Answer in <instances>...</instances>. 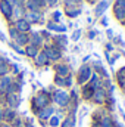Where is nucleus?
Here are the masks:
<instances>
[{
    "label": "nucleus",
    "instance_id": "obj_1",
    "mask_svg": "<svg viewBox=\"0 0 125 127\" xmlns=\"http://www.w3.org/2000/svg\"><path fill=\"white\" fill-rule=\"evenodd\" d=\"M56 102L61 103V105H65V103L68 102V95H66L65 92H58V93H56Z\"/></svg>",
    "mask_w": 125,
    "mask_h": 127
},
{
    "label": "nucleus",
    "instance_id": "obj_2",
    "mask_svg": "<svg viewBox=\"0 0 125 127\" xmlns=\"http://www.w3.org/2000/svg\"><path fill=\"white\" fill-rule=\"evenodd\" d=\"M0 6H1V12H3L4 15H6V16H10V13H12V12H10V4H9L7 1H1Z\"/></svg>",
    "mask_w": 125,
    "mask_h": 127
},
{
    "label": "nucleus",
    "instance_id": "obj_3",
    "mask_svg": "<svg viewBox=\"0 0 125 127\" xmlns=\"http://www.w3.org/2000/svg\"><path fill=\"white\" fill-rule=\"evenodd\" d=\"M90 77V69L87 68V66H84L83 69H81V75H80V81L83 83V81H85L87 78Z\"/></svg>",
    "mask_w": 125,
    "mask_h": 127
},
{
    "label": "nucleus",
    "instance_id": "obj_4",
    "mask_svg": "<svg viewBox=\"0 0 125 127\" xmlns=\"http://www.w3.org/2000/svg\"><path fill=\"white\" fill-rule=\"evenodd\" d=\"M7 102H9L10 106H18V103H19L18 95H9L7 96Z\"/></svg>",
    "mask_w": 125,
    "mask_h": 127
},
{
    "label": "nucleus",
    "instance_id": "obj_5",
    "mask_svg": "<svg viewBox=\"0 0 125 127\" xmlns=\"http://www.w3.org/2000/svg\"><path fill=\"white\" fill-rule=\"evenodd\" d=\"M46 55H49L52 59H58L59 56H61V53L56 50V49H47V52H46Z\"/></svg>",
    "mask_w": 125,
    "mask_h": 127
},
{
    "label": "nucleus",
    "instance_id": "obj_6",
    "mask_svg": "<svg viewBox=\"0 0 125 127\" xmlns=\"http://www.w3.org/2000/svg\"><path fill=\"white\" fill-rule=\"evenodd\" d=\"M106 7H107V1H102V3L96 7V15H102Z\"/></svg>",
    "mask_w": 125,
    "mask_h": 127
},
{
    "label": "nucleus",
    "instance_id": "obj_7",
    "mask_svg": "<svg viewBox=\"0 0 125 127\" xmlns=\"http://www.w3.org/2000/svg\"><path fill=\"white\" fill-rule=\"evenodd\" d=\"M16 27H18V28H19L21 31H27V30L30 28V24H28L27 21H18Z\"/></svg>",
    "mask_w": 125,
    "mask_h": 127
},
{
    "label": "nucleus",
    "instance_id": "obj_8",
    "mask_svg": "<svg viewBox=\"0 0 125 127\" xmlns=\"http://www.w3.org/2000/svg\"><path fill=\"white\" fill-rule=\"evenodd\" d=\"M9 83H10V80H9V78H3V80H0V90H1V92H4V90H6V87L9 86Z\"/></svg>",
    "mask_w": 125,
    "mask_h": 127
},
{
    "label": "nucleus",
    "instance_id": "obj_9",
    "mask_svg": "<svg viewBox=\"0 0 125 127\" xmlns=\"http://www.w3.org/2000/svg\"><path fill=\"white\" fill-rule=\"evenodd\" d=\"M35 103L40 105V106H44V105L47 103V97H46V96H40V97L35 99Z\"/></svg>",
    "mask_w": 125,
    "mask_h": 127
},
{
    "label": "nucleus",
    "instance_id": "obj_10",
    "mask_svg": "<svg viewBox=\"0 0 125 127\" xmlns=\"http://www.w3.org/2000/svg\"><path fill=\"white\" fill-rule=\"evenodd\" d=\"M38 19H40V15L38 13H34V12L28 13V21H38Z\"/></svg>",
    "mask_w": 125,
    "mask_h": 127
},
{
    "label": "nucleus",
    "instance_id": "obj_11",
    "mask_svg": "<svg viewBox=\"0 0 125 127\" xmlns=\"http://www.w3.org/2000/svg\"><path fill=\"white\" fill-rule=\"evenodd\" d=\"M37 64H38V65H43V64H46V53H41V55L38 56Z\"/></svg>",
    "mask_w": 125,
    "mask_h": 127
},
{
    "label": "nucleus",
    "instance_id": "obj_12",
    "mask_svg": "<svg viewBox=\"0 0 125 127\" xmlns=\"http://www.w3.org/2000/svg\"><path fill=\"white\" fill-rule=\"evenodd\" d=\"M27 53H28L30 56H35V55H37V49H35L34 46H31V47L27 49Z\"/></svg>",
    "mask_w": 125,
    "mask_h": 127
},
{
    "label": "nucleus",
    "instance_id": "obj_13",
    "mask_svg": "<svg viewBox=\"0 0 125 127\" xmlns=\"http://www.w3.org/2000/svg\"><path fill=\"white\" fill-rule=\"evenodd\" d=\"M50 114H52V108H49V109H46V111H43V112L40 114V117H41V118H47V117H49Z\"/></svg>",
    "mask_w": 125,
    "mask_h": 127
},
{
    "label": "nucleus",
    "instance_id": "obj_14",
    "mask_svg": "<svg viewBox=\"0 0 125 127\" xmlns=\"http://www.w3.org/2000/svg\"><path fill=\"white\" fill-rule=\"evenodd\" d=\"M16 41L22 44V43H25V41H27V37H25V35H19V37H16Z\"/></svg>",
    "mask_w": 125,
    "mask_h": 127
},
{
    "label": "nucleus",
    "instance_id": "obj_15",
    "mask_svg": "<svg viewBox=\"0 0 125 127\" xmlns=\"http://www.w3.org/2000/svg\"><path fill=\"white\" fill-rule=\"evenodd\" d=\"M58 71H59V74L65 75V74L68 72V68H66V66H59V68H58Z\"/></svg>",
    "mask_w": 125,
    "mask_h": 127
},
{
    "label": "nucleus",
    "instance_id": "obj_16",
    "mask_svg": "<svg viewBox=\"0 0 125 127\" xmlns=\"http://www.w3.org/2000/svg\"><path fill=\"white\" fill-rule=\"evenodd\" d=\"M32 41H34L35 44H40V43H41V40H40V37H38L37 34H34V35H32Z\"/></svg>",
    "mask_w": 125,
    "mask_h": 127
},
{
    "label": "nucleus",
    "instance_id": "obj_17",
    "mask_svg": "<svg viewBox=\"0 0 125 127\" xmlns=\"http://www.w3.org/2000/svg\"><path fill=\"white\" fill-rule=\"evenodd\" d=\"M6 117H7V120H12V118L15 117V114H13V111H6Z\"/></svg>",
    "mask_w": 125,
    "mask_h": 127
},
{
    "label": "nucleus",
    "instance_id": "obj_18",
    "mask_svg": "<svg viewBox=\"0 0 125 127\" xmlns=\"http://www.w3.org/2000/svg\"><path fill=\"white\" fill-rule=\"evenodd\" d=\"M4 72H6V65H4V64H1V62H0V75H3Z\"/></svg>",
    "mask_w": 125,
    "mask_h": 127
},
{
    "label": "nucleus",
    "instance_id": "obj_19",
    "mask_svg": "<svg viewBox=\"0 0 125 127\" xmlns=\"http://www.w3.org/2000/svg\"><path fill=\"white\" fill-rule=\"evenodd\" d=\"M71 126H72V120H68V121L63 124V127H71Z\"/></svg>",
    "mask_w": 125,
    "mask_h": 127
},
{
    "label": "nucleus",
    "instance_id": "obj_20",
    "mask_svg": "<svg viewBox=\"0 0 125 127\" xmlns=\"http://www.w3.org/2000/svg\"><path fill=\"white\" fill-rule=\"evenodd\" d=\"M58 123H59L58 118H53V120H52V126H58Z\"/></svg>",
    "mask_w": 125,
    "mask_h": 127
},
{
    "label": "nucleus",
    "instance_id": "obj_21",
    "mask_svg": "<svg viewBox=\"0 0 125 127\" xmlns=\"http://www.w3.org/2000/svg\"><path fill=\"white\" fill-rule=\"evenodd\" d=\"M1 115H3V112H1V111H0V120H1Z\"/></svg>",
    "mask_w": 125,
    "mask_h": 127
},
{
    "label": "nucleus",
    "instance_id": "obj_22",
    "mask_svg": "<svg viewBox=\"0 0 125 127\" xmlns=\"http://www.w3.org/2000/svg\"><path fill=\"white\" fill-rule=\"evenodd\" d=\"M1 127H7V126H1Z\"/></svg>",
    "mask_w": 125,
    "mask_h": 127
},
{
    "label": "nucleus",
    "instance_id": "obj_23",
    "mask_svg": "<svg viewBox=\"0 0 125 127\" xmlns=\"http://www.w3.org/2000/svg\"><path fill=\"white\" fill-rule=\"evenodd\" d=\"M28 127H31V126H28Z\"/></svg>",
    "mask_w": 125,
    "mask_h": 127
}]
</instances>
